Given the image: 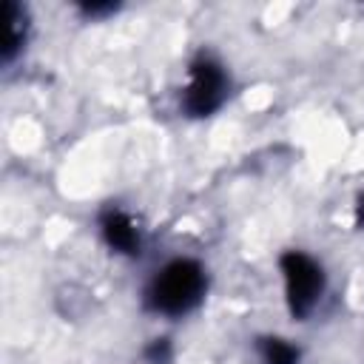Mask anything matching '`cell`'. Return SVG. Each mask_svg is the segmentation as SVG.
<instances>
[{"instance_id": "cell-1", "label": "cell", "mask_w": 364, "mask_h": 364, "mask_svg": "<svg viewBox=\"0 0 364 364\" xmlns=\"http://www.w3.org/2000/svg\"><path fill=\"white\" fill-rule=\"evenodd\" d=\"M208 293V270L196 259L165 262L145 284L142 304L154 316L179 318L202 304Z\"/></svg>"}, {"instance_id": "cell-7", "label": "cell", "mask_w": 364, "mask_h": 364, "mask_svg": "<svg viewBox=\"0 0 364 364\" xmlns=\"http://www.w3.org/2000/svg\"><path fill=\"white\" fill-rule=\"evenodd\" d=\"M355 225L364 230V193H358L355 199Z\"/></svg>"}, {"instance_id": "cell-6", "label": "cell", "mask_w": 364, "mask_h": 364, "mask_svg": "<svg viewBox=\"0 0 364 364\" xmlns=\"http://www.w3.org/2000/svg\"><path fill=\"white\" fill-rule=\"evenodd\" d=\"M256 350H259L262 364H299V358H301L299 347L282 336H262L256 341Z\"/></svg>"}, {"instance_id": "cell-5", "label": "cell", "mask_w": 364, "mask_h": 364, "mask_svg": "<svg viewBox=\"0 0 364 364\" xmlns=\"http://www.w3.org/2000/svg\"><path fill=\"white\" fill-rule=\"evenodd\" d=\"M26 37H28V11L20 3L6 0L3 3V43H0L3 63H11L23 51Z\"/></svg>"}, {"instance_id": "cell-4", "label": "cell", "mask_w": 364, "mask_h": 364, "mask_svg": "<svg viewBox=\"0 0 364 364\" xmlns=\"http://www.w3.org/2000/svg\"><path fill=\"white\" fill-rule=\"evenodd\" d=\"M100 233L102 242L119 256H139L142 250V233L134 216L122 208H108L100 213Z\"/></svg>"}, {"instance_id": "cell-3", "label": "cell", "mask_w": 364, "mask_h": 364, "mask_svg": "<svg viewBox=\"0 0 364 364\" xmlns=\"http://www.w3.org/2000/svg\"><path fill=\"white\" fill-rule=\"evenodd\" d=\"M279 270H282L284 301H287L290 316L307 318L324 296V287H327L324 267L304 250H287L279 256Z\"/></svg>"}, {"instance_id": "cell-2", "label": "cell", "mask_w": 364, "mask_h": 364, "mask_svg": "<svg viewBox=\"0 0 364 364\" xmlns=\"http://www.w3.org/2000/svg\"><path fill=\"white\" fill-rule=\"evenodd\" d=\"M230 91V77L213 54H196L188 65V80L179 91V108L185 117L202 119L216 114Z\"/></svg>"}]
</instances>
